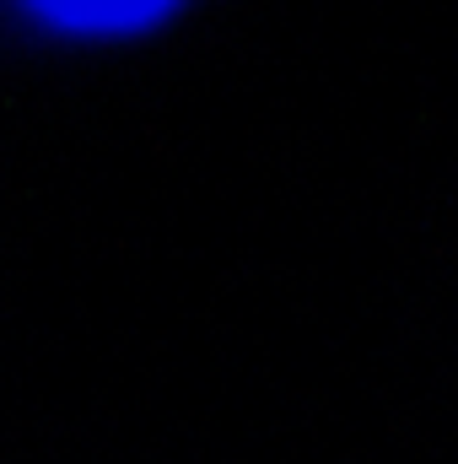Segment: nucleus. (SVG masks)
<instances>
[{
	"label": "nucleus",
	"mask_w": 458,
	"mask_h": 464,
	"mask_svg": "<svg viewBox=\"0 0 458 464\" xmlns=\"http://www.w3.org/2000/svg\"><path fill=\"white\" fill-rule=\"evenodd\" d=\"M49 16L71 22V27H124V22L157 16V5H49Z\"/></svg>",
	"instance_id": "nucleus-1"
}]
</instances>
